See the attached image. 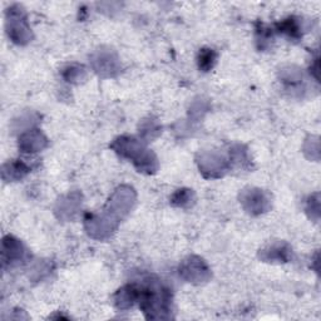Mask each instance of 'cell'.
I'll return each instance as SVG.
<instances>
[{
    "label": "cell",
    "instance_id": "1",
    "mask_svg": "<svg viewBox=\"0 0 321 321\" xmlns=\"http://www.w3.org/2000/svg\"><path fill=\"white\" fill-rule=\"evenodd\" d=\"M8 34L13 42L18 44H24L30 39V30L27 25V18L20 7L9 8L7 13Z\"/></svg>",
    "mask_w": 321,
    "mask_h": 321
},
{
    "label": "cell",
    "instance_id": "2",
    "mask_svg": "<svg viewBox=\"0 0 321 321\" xmlns=\"http://www.w3.org/2000/svg\"><path fill=\"white\" fill-rule=\"evenodd\" d=\"M24 255L22 244L14 237L8 236L4 239L3 242V260L5 262H15L19 259H22Z\"/></svg>",
    "mask_w": 321,
    "mask_h": 321
},
{
    "label": "cell",
    "instance_id": "3",
    "mask_svg": "<svg viewBox=\"0 0 321 321\" xmlns=\"http://www.w3.org/2000/svg\"><path fill=\"white\" fill-rule=\"evenodd\" d=\"M215 62H216V53L212 49H202L198 57V65L199 69L203 72H208L212 67H213Z\"/></svg>",
    "mask_w": 321,
    "mask_h": 321
},
{
    "label": "cell",
    "instance_id": "4",
    "mask_svg": "<svg viewBox=\"0 0 321 321\" xmlns=\"http://www.w3.org/2000/svg\"><path fill=\"white\" fill-rule=\"evenodd\" d=\"M4 167L9 168V179L23 178L29 172V168L23 162H13V163L5 164Z\"/></svg>",
    "mask_w": 321,
    "mask_h": 321
},
{
    "label": "cell",
    "instance_id": "5",
    "mask_svg": "<svg viewBox=\"0 0 321 321\" xmlns=\"http://www.w3.org/2000/svg\"><path fill=\"white\" fill-rule=\"evenodd\" d=\"M277 27H279L280 32L285 33V34H287L289 37H291V38H299L300 37V32H299L300 27L295 19L285 20V22L280 23Z\"/></svg>",
    "mask_w": 321,
    "mask_h": 321
}]
</instances>
